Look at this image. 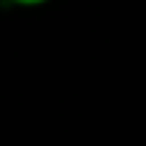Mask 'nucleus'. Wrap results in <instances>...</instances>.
<instances>
[{"label": "nucleus", "mask_w": 146, "mask_h": 146, "mask_svg": "<svg viewBox=\"0 0 146 146\" xmlns=\"http://www.w3.org/2000/svg\"><path fill=\"white\" fill-rule=\"evenodd\" d=\"M5 3L19 5V8H38V5H46V3H52V0H5Z\"/></svg>", "instance_id": "obj_1"}]
</instances>
